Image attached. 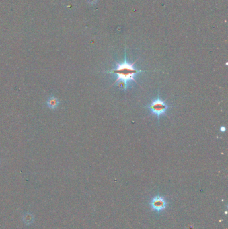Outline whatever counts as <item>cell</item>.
Returning <instances> with one entry per match:
<instances>
[{"label":"cell","instance_id":"cell-1","mask_svg":"<svg viewBox=\"0 0 228 229\" xmlns=\"http://www.w3.org/2000/svg\"><path fill=\"white\" fill-rule=\"evenodd\" d=\"M135 63H128L125 59L124 61L122 63H116V67L114 69L110 70L109 73H113L117 74V78L115 80L114 84L116 83L117 82H120V84L122 83L124 85V89H126L128 83L130 81H134L137 82L135 80V76L136 74L141 73L142 72H145L143 70L135 69L134 67V64Z\"/></svg>","mask_w":228,"mask_h":229},{"label":"cell","instance_id":"cell-2","mask_svg":"<svg viewBox=\"0 0 228 229\" xmlns=\"http://www.w3.org/2000/svg\"><path fill=\"white\" fill-rule=\"evenodd\" d=\"M147 108H149L151 113L155 114L159 119L161 115L166 114V111L167 108H169V106L165 103L164 100H161L158 96L156 99L153 100L150 105L147 106Z\"/></svg>","mask_w":228,"mask_h":229},{"label":"cell","instance_id":"cell-3","mask_svg":"<svg viewBox=\"0 0 228 229\" xmlns=\"http://www.w3.org/2000/svg\"><path fill=\"white\" fill-rule=\"evenodd\" d=\"M150 205L153 210L156 212H161L166 208L167 202L163 197L161 196H157L152 198Z\"/></svg>","mask_w":228,"mask_h":229},{"label":"cell","instance_id":"cell-4","mask_svg":"<svg viewBox=\"0 0 228 229\" xmlns=\"http://www.w3.org/2000/svg\"><path fill=\"white\" fill-rule=\"evenodd\" d=\"M59 104H60L59 100L53 95H52L51 96H50V97L48 98L47 102H46V104H47L48 107L50 108L51 110H54L56 109V108H57L58 106H59Z\"/></svg>","mask_w":228,"mask_h":229},{"label":"cell","instance_id":"cell-5","mask_svg":"<svg viewBox=\"0 0 228 229\" xmlns=\"http://www.w3.org/2000/svg\"><path fill=\"white\" fill-rule=\"evenodd\" d=\"M220 131L221 132H224L225 131V127L224 126H222V127H221V128H220Z\"/></svg>","mask_w":228,"mask_h":229},{"label":"cell","instance_id":"cell-6","mask_svg":"<svg viewBox=\"0 0 228 229\" xmlns=\"http://www.w3.org/2000/svg\"><path fill=\"white\" fill-rule=\"evenodd\" d=\"M88 1H89L90 3H93V2H94V0H88Z\"/></svg>","mask_w":228,"mask_h":229}]
</instances>
